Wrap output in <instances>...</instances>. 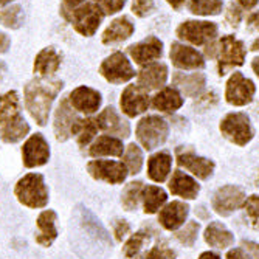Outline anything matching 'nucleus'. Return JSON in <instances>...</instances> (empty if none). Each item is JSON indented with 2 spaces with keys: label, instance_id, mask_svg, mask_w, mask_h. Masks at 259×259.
Masks as SVG:
<instances>
[{
  "label": "nucleus",
  "instance_id": "nucleus-52",
  "mask_svg": "<svg viewBox=\"0 0 259 259\" xmlns=\"http://www.w3.org/2000/svg\"><path fill=\"white\" fill-rule=\"evenodd\" d=\"M238 2H239L244 8L250 10V8H253V7L257 4V0H238Z\"/></svg>",
  "mask_w": 259,
  "mask_h": 259
},
{
  "label": "nucleus",
  "instance_id": "nucleus-50",
  "mask_svg": "<svg viewBox=\"0 0 259 259\" xmlns=\"http://www.w3.org/2000/svg\"><path fill=\"white\" fill-rule=\"evenodd\" d=\"M248 27L251 30H257L259 31V11L257 13H253L250 17H248Z\"/></svg>",
  "mask_w": 259,
  "mask_h": 259
},
{
  "label": "nucleus",
  "instance_id": "nucleus-46",
  "mask_svg": "<svg viewBox=\"0 0 259 259\" xmlns=\"http://www.w3.org/2000/svg\"><path fill=\"white\" fill-rule=\"evenodd\" d=\"M227 259H251V256L244 248H233L228 251Z\"/></svg>",
  "mask_w": 259,
  "mask_h": 259
},
{
  "label": "nucleus",
  "instance_id": "nucleus-43",
  "mask_svg": "<svg viewBox=\"0 0 259 259\" xmlns=\"http://www.w3.org/2000/svg\"><path fill=\"white\" fill-rule=\"evenodd\" d=\"M100 4L104 14H115L123 10V7L126 5V0H101Z\"/></svg>",
  "mask_w": 259,
  "mask_h": 259
},
{
  "label": "nucleus",
  "instance_id": "nucleus-20",
  "mask_svg": "<svg viewBox=\"0 0 259 259\" xmlns=\"http://www.w3.org/2000/svg\"><path fill=\"white\" fill-rule=\"evenodd\" d=\"M129 55L140 65L149 64L151 61H155V59L161 58L163 44H161L160 39L151 36V37H146L145 40H141V42L129 47Z\"/></svg>",
  "mask_w": 259,
  "mask_h": 259
},
{
  "label": "nucleus",
  "instance_id": "nucleus-47",
  "mask_svg": "<svg viewBox=\"0 0 259 259\" xmlns=\"http://www.w3.org/2000/svg\"><path fill=\"white\" fill-rule=\"evenodd\" d=\"M85 0H62V10H75L84 5Z\"/></svg>",
  "mask_w": 259,
  "mask_h": 259
},
{
  "label": "nucleus",
  "instance_id": "nucleus-41",
  "mask_svg": "<svg viewBox=\"0 0 259 259\" xmlns=\"http://www.w3.org/2000/svg\"><path fill=\"white\" fill-rule=\"evenodd\" d=\"M244 206H245L248 219L253 222V225L259 227V196H250L245 200Z\"/></svg>",
  "mask_w": 259,
  "mask_h": 259
},
{
  "label": "nucleus",
  "instance_id": "nucleus-9",
  "mask_svg": "<svg viewBox=\"0 0 259 259\" xmlns=\"http://www.w3.org/2000/svg\"><path fill=\"white\" fill-rule=\"evenodd\" d=\"M100 73L104 76L106 81L112 84H123L135 76L131 62L121 52H115L113 55L106 58L100 65Z\"/></svg>",
  "mask_w": 259,
  "mask_h": 259
},
{
  "label": "nucleus",
  "instance_id": "nucleus-10",
  "mask_svg": "<svg viewBox=\"0 0 259 259\" xmlns=\"http://www.w3.org/2000/svg\"><path fill=\"white\" fill-rule=\"evenodd\" d=\"M78 120H79V116H78L76 110L70 106L68 97L61 98V101L55 110V120H53V131H55L56 140L64 143V141H67L70 137H72L73 126L76 124Z\"/></svg>",
  "mask_w": 259,
  "mask_h": 259
},
{
  "label": "nucleus",
  "instance_id": "nucleus-19",
  "mask_svg": "<svg viewBox=\"0 0 259 259\" xmlns=\"http://www.w3.org/2000/svg\"><path fill=\"white\" fill-rule=\"evenodd\" d=\"M98 127L110 135H116L118 138H127L131 135V126L126 120H123L113 107H106L98 116H97Z\"/></svg>",
  "mask_w": 259,
  "mask_h": 259
},
{
  "label": "nucleus",
  "instance_id": "nucleus-26",
  "mask_svg": "<svg viewBox=\"0 0 259 259\" xmlns=\"http://www.w3.org/2000/svg\"><path fill=\"white\" fill-rule=\"evenodd\" d=\"M134 31H135L134 23L127 17L123 16L110 22V25L103 33L101 40L104 45H113V44H118V42L129 39L134 34Z\"/></svg>",
  "mask_w": 259,
  "mask_h": 259
},
{
  "label": "nucleus",
  "instance_id": "nucleus-16",
  "mask_svg": "<svg viewBox=\"0 0 259 259\" xmlns=\"http://www.w3.org/2000/svg\"><path fill=\"white\" fill-rule=\"evenodd\" d=\"M58 213L55 209H44L36 221V244L44 248H49L58 239Z\"/></svg>",
  "mask_w": 259,
  "mask_h": 259
},
{
  "label": "nucleus",
  "instance_id": "nucleus-36",
  "mask_svg": "<svg viewBox=\"0 0 259 259\" xmlns=\"http://www.w3.org/2000/svg\"><path fill=\"white\" fill-rule=\"evenodd\" d=\"M123 160H124V164L129 174L135 176L141 171V166H143V152H141V149L135 143H131L124 149Z\"/></svg>",
  "mask_w": 259,
  "mask_h": 259
},
{
  "label": "nucleus",
  "instance_id": "nucleus-45",
  "mask_svg": "<svg viewBox=\"0 0 259 259\" xmlns=\"http://www.w3.org/2000/svg\"><path fill=\"white\" fill-rule=\"evenodd\" d=\"M227 20L230 22V25H234L236 27L239 20H241V10L238 7L231 5L230 7V11H228V16H227Z\"/></svg>",
  "mask_w": 259,
  "mask_h": 259
},
{
  "label": "nucleus",
  "instance_id": "nucleus-3",
  "mask_svg": "<svg viewBox=\"0 0 259 259\" xmlns=\"http://www.w3.org/2000/svg\"><path fill=\"white\" fill-rule=\"evenodd\" d=\"M14 196L23 206L31 209H42L49 205L50 191L47 188L45 177L40 172H28L14 185Z\"/></svg>",
  "mask_w": 259,
  "mask_h": 259
},
{
  "label": "nucleus",
  "instance_id": "nucleus-48",
  "mask_svg": "<svg viewBox=\"0 0 259 259\" xmlns=\"http://www.w3.org/2000/svg\"><path fill=\"white\" fill-rule=\"evenodd\" d=\"M10 45H11V40L7 34L4 33H0V55L2 53H7L8 49H10Z\"/></svg>",
  "mask_w": 259,
  "mask_h": 259
},
{
  "label": "nucleus",
  "instance_id": "nucleus-38",
  "mask_svg": "<svg viewBox=\"0 0 259 259\" xmlns=\"http://www.w3.org/2000/svg\"><path fill=\"white\" fill-rule=\"evenodd\" d=\"M222 7V0H190V11L197 16L219 14Z\"/></svg>",
  "mask_w": 259,
  "mask_h": 259
},
{
  "label": "nucleus",
  "instance_id": "nucleus-5",
  "mask_svg": "<svg viewBox=\"0 0 259 259\" xmlns=\"http://www.w3.org/2000/svg\"><path fill=\"white\" fill-rule=\"evenodd\" d=\"M137 138L146 151L160 148L168 138L169 127L168 123L157 115H149L141 118L135 129Z\"/></svg>",
  "mask_w": 259,
  "mask_h": 259
},
{
  "label": "nucleus",
  "instance_id": "nucleus-35",
  "mask_svg": "<svg viewBox=\"0 0 259 259\" xmlns=\"http://www.w3.org/2000/svg\"><path fill=\"white\" fill-rule=\"evenodd\" d=\"M141 191H143V183L140 180L131 182L126 185V188L121 193V203L127 211H134L138 206V202L141 199Z\"/></svg>",
  "mask_w": 259,
  "mask_h": 259
},
{
  "label": "nucleus",
  "instance_id": "nucleus-15",
  "mask_svg": "<svg viewBox=\"0 0 259 259\" xmlns=\"http://www.w3.org/2000/svg\"><path fill=\"white\" fill-rule=\"evenodd\" d=\"M245 59L244 44L233 36H224L221 39L219 49V75H225L228 68L234 65H242Z\"/></svg>",
  "mask_w": 259,
  "mask_h": 259
},
{
  "label": "nucleus",
  "instance_id": "nucleus-44",
  "mask_svg": "<svg viewBox=\"0 0 259 259\" xmlns=\"http://www.w3.org/2000/svg\"><path fill=\"white\" fill-rule=\"evenodd\" d=\"M131 231V225L127 224V221H115L113 222V234H115V239L116 241H123Z\"/></svg>",
  "mask_w": 259,
  "mask_h": 259
},
{
  "label": "nucleus",
  "instance_id": "nucleus-11",
  "mask_svg": "<svg viewBox=\"0 0 259 259\" xmlns=\"http://www.w3.org/2000/svg\"><path fill=\"white\" fill-rule=\"evenodd\" d=\"M218 34V27L213 22H197L188 20L183 22L177 28V36L183 40H188L194 45H205L213 40Z\"/></svg>",
  "mask_w": 259,
  "mask_h": 259
},
{
  "label": "nucleus",
  "instance_id": "nucleus-32",
  "mask_svg": "<svg viewBox=\"0 0 259 259\" xmlns=\"http://www.w3.org/2000/svg\"><path fill=\"white\" fill-rule=\"evenodd\" d=\"M172 82L185 93V95L197 97L205 87V76L202 73H193V75L176 73L172 76Z\"/></svg>",
  "mask_w": 259,
  "mask_h": 259
},
{
  "label": "nucleus",
  "instance_id": "nucleus-39",
  "mask_svg": "<svg viewBox=\"0 0 259 259\" xmlns=\"http://www.w3.org/2000/svg\"><path fill=\"white\" fill-rule=\"evenodd\" d=\"M199 224L197 222H188L180 231H177L176 238L186 247H193L196 239H197V233H199Z\"/></svg>",
  "mask_w": 259,
  "mask_h": 259
},
{
  "label": "nucleus",
  "instance_id": "nucleus-7",
  "mask_svg": "<svg viewBox=\"0 0 259 259\" xmlns=\"http://www.w3.org/2000/svg\"><path fill=\"white\" fill-rule=\"evenodd\" d=\"M50 155L52 152L49 141L39 132L30 135L22 146V163L28 169L44 166V164L49 163Z\"/></svg>",
  "mask_w": 259,
  "mask_h": 259
},
{
  "label": "nucleus",
  "instance_id": "nucleus-2",
  "mask_svg": "<svg viewBox=\"0 0 259 259\" xmlns=\"http://www.w3.org/2000/svg\"><path fill=\"white\" fill-rule=\"evenodd\" d=\"M20 109V98L16 90L0 95V138L8 145L19 143L30 134V124Z\"/></svg>",
  "mask_w": 259,
  "mask_h": 259
},
{
  "label": "nucleus",
  "instance_id": "nucleus-12",
  "mask_svg": "<svg viewBox=\"0 0 259 259\" xmlns=\"http://www.w3.org/2000/svg\"><path fill=\"white\" fill-rule=\"evenodd\" d=\"M247 197L241 188L234 185H227L218 190L213 197V209L221 216H230L236 209L244 206Z\"/></svg>",
  "mask_w": 259,
  "mask_h": 259
},
{
  "label": "nucleus",
  "instance_id": "nucleus-23",
  "mask_svg": "<svg viewBox=\"0 0 259 259\" xmlns=\"http://www.w3.org/2000/svg\"><path fill=\"white\" fill-rule=\"evenodd\" d=\"M177 163L180 164V166H183L185 169L190 171L191 174H194L197 179H202V180L209 179L214 172V163L213 161L208 160V158H203V157H199L193 152L179 154Z\"/></svg>",
  "mask_w": 259,
  "mask_h": 259
},
{
  "label": "nucleus",
  "instance_id": "nucleus-21",
  "mask_svg": "<svg viewBox=\"0 0 259 259\" xmlns=\"http://www.w3.org/2000/svg\"><path fill=\"white\" fill-rule=\"evenodd\" d=\"M188 213H190V206H188L185 202H171L164 206L160 214H158V222L163 228H166L169 231L177 230L179 227H182L188 218Z\"/></svg>",
  "mask_w": 259,
  "mask_h": 259
},
{
  "label": "nucleus",
  "instance_id": "nucleus-57",
  "mask_svg": "<svg viewBox=\"0 0 259 259\" xmlns=\"http://www.w3.org/2000/svg\"><path fill=\"white\" fill-rule=\"evenodd\" d=\"M7 72V67H5V64L4 62H0V78H2V75Z\"/></svg>",
  "mask_w": 259,
  "mask_h": 259
},
{
  "label": "nucleus",
  "instance_id": "nucleus-42",
  "mask_svg": "<svg viewBox=\"0 0 259 259\" xmlns=\"http://www.w3.org/2000/svg\"><path fill=\"white\" fill-rule=\"evenodd\" d=\"M154 10V0H132V13L138 17H146Z\"/></svg>",
  "mask_w": 259,
  "mask_h": 259
},
{
  "label": "nucleus",
  "instance_id": "nucleus-58",
  "mask_svg": "<svg viewBox=\"0 0 259 259\" xmlns=\"http://www.w3.org/2000/svg\"><path fill=\"white\" fill-rule=\"evenodd\" d=\"M95 2H97V4H98V2H101V0H95Z\"/></svg>",
  "mask_w": 259,
  "mask_h": 259
},
{
  "label": "nucleus",
  "instance_id": "nucleus-34",
  "mask_svg": "<svg viewBox=\"0 0 259 259\" xmlns=\"http://www.w3.org/2000/svg\"><path fill=\"white\" fill-rule=\"evenodd\" d=\"M23 23V10L20 5H10L0 10V25L10 30H17Z\"/></svg>",
  "mask_w": 259,
  "mask_h": 259
},
{
  "label": "nucleus",
  "instance_id": "nucleus-56",
  "mask_svg": "<svg viewBox=\"0 0 259 259\" xmlns=\"http://www.w3.org/2000/svg\"><path fill=\"white\" fill-rule=\"evenodd\" d=\"M251 50H253V52H259V39H256V40L253 42V45H251Z\"/></svg>",
  "mask_w": 259,
  "mask_h": 259
},
{
  "label": "nucleus",
  "instance_id": "nucleus-4",
  "mask_svg": "<svg viewBox=\"0 0 259 259\" xmlns=\"http://www.w3.org/2000/svg\"><path fill=\"white\" fill-rule=\"evenodd\" d=\"M61 13L70 22V25L75 28V31L85 37H90L97 33L104 17V11L100 5H97V2L84 4L75 10H62Z\"/></svg>",
  "mask_w": 259,
  "mask_h": 259
},
{
  "label": "nucleus",
  "instance_id": "nucleus-49",
  "mask_svg": "<svg viewBox=\"0 0 259 259\" xmlns=\"http://www.w3.org/2000/svg\"><path fill=\"white\" fill-rule=\"evenodd\" d=\"M244 247H245V248L253 254V257H254V259H259V244L244 241Z\"/></svg>",
  "mask_w": 259,
  "mask_h": 259
},
{
  "label": "nucleus",
  "instance_id": "nucleus-18",
  "mask_svg": "<svg viewBox=\"0 0 259 259\" xmlns=\"http://www.w3.org/2000/svg\"><path fill=\"white\" fill-rule=\"evenodd\" d=\"M61 62L62 56L55 47H45L34 58L33 73L39 78H53L61 67Z\"/></svg>",
  "mask_w": 259,
  "mask_h": 259
},
{
  "label": "nucleus",
  "instance_id": "nucleus-14",
  "mask_svg": "<svg viewBox=\"0 0 259 259\" xmlns=\"http://www.w3.org/2000/svg\"><path fill=\"white\" fill-rule=\"evenodd\" d=\"M68 101L76 112L84 115H93L97 113L101 107L103 98L101 93L92 87L79 85L68 93Z\"/></svg>",
  "mask_w": 259,
  "mask_h": 259
},
{
  "label": "nucleus",
  "instance_id": "nucleus-55",
  "mask_svg": "<svg viewBox=\"0 0 259 259\" xmlns=\"http://www.w3.org/2000/svg\"><path fill=\"white\" fill-rule=\"evenodd\" d=\"M11 2H14V0H0V8H4V7H8Z\"/></svg>",
  "mask_w": 259,
  "mask_h": 259
},
{
  "label": "nucleus",
  "instance_id": "nucleus-30",
  "mask_svg": "<svg viewBox=\"0 0 259 259\" xmlns=\"http://www.w3.org/2000/svg\"><path fill=\"white\" fill-rule=\"evenodd\" d=\"M98 123L95 118H79L76 121V124L73 126V131H72V135H75L76 138V143L81 149L90 146V143L93 140H95L97 134H98Z\"/></svg>",
  "mask_w": 259,
  "mask_h": 259
},
{
  "label": "nucleus",
  "instance_id": "nucleus-33",
  "mask_svg": "<svg viewBox=\"0 0 259 259\" xmlns=\"http://www.w3.org/2000/svg\"><path fill=\"white\" fill-rule=\"evenodd\" d=\"M168 196L164 193L160 186H154V185H148L143 188L141 191V200H143V206H145V213L146 214H154L164 205Z\"/></svg>",
  "mask_w": 259,
  "mask_h": 259
},
{
  "label": "nucleus",
  "instance_id": "nucleus-51",
  "mask_svg": "<svg viewBox=\"0 0 259 259\" xmlns=\"http://www.w3.org/2000/svg\"><path fill=\"white\" fill-rule=\"evenodd\" d=\"M199 259H221V256L213 251H205L199 256Z\"/></svg>",
  "mask_w": 259,
  "mask_h": 259
},
{
  "label": "nucleus",
  "instance_id": "nucleus-13",
  "mask_svg": "<svg viewBox=\"0 0 259 259\" xmlns=\"http://www.w3.org/2000/svg\"><path fill=\"white\" fill-rule=\"evenodd\" d=\"M256 87L253 81L247 79L242 73H233L227 82L225 98L233 106H247L254 97Z\"/></svg>",
  "mask_w": 259,
  "mask_h": 259
},
{
  "label": "nucleus",
  "instance_id": "nucleus-31",
  "mask_svg": "<svg viewBox=\"0 0 259 259\" xmlns=\"http://www.w3.org/2000/svg\"><path fill=\"white\" fill-rule=\"evenodd\" d=\"M152 106H154L157 110L171 113V112L179 110V109L183 106V98L180 97V93H179L176 89L166 87V89H163L161 92H158L157 95L154 97Z\"/></svg>",
  "mask_w": 259,
  "mask_h": 259
},
{
  "label": "nucleus",
  "instance_id": "nucleus-37",
  "mask_svg": "<svg viewBox=\"0 0 259 259\" xmlns=\"http://www.w3.org/2000/svg\"><path fill=\"white\" fill-rule=\"evenodd\" d=\"M149 234L140 231V233H135L132 236L126 241L124 247H123V253L127 259H134L140 254V251L143 250V247L148 245L149 242Z\"/></svg>",
  "mask_w": 259,
  "mask_h": 259
},
{
  "label": "nucleus",
  "instance_id": "nucleus-17",
  "mask_svg": "<svg viewBox=\"0 0 259 259\" xmlns=\"http://www.w3.org/2000/svg\"><path fill=\"white\" fill-rule=\"evenodd\" d=\"M121 110L123 113H126L131 118H135L140 113H143L148 110L149 107V97H148V92L143 90L141 87L132 84L127 85L123 93H121Z\"/></svg>",
  "mask_w": 259,
  "mask_h": 259
},
{
  "label": "nucleus",
  "instance_id": "nucleus-28",
  "mask_svg": "<svg viewBox=\"0 0 259 259\" xmlns=\"http://www.w3.org/2000/svg\"><path fill=\"white\" fill-rule=\"evenodd\" d=\"M172 166V157L169 152H157L148 161V176L154 182H164L168 179Z\"/></svg>",
  "mask_w": 259,
  "mask_h": 259
},
{
  "label": "nucleus",
  "instance_id": "nucleus-22",
  "mask_svg": "<svg viewBox=\"0 0 259 259\" xmlns=\"http://www.w3.org/2000/svg\"><path fill=\"white\" fill-rule=\"evenodd\" d=\"M124 145L121 138L113 135L98 137L89 148V155L93 158L98 157H121L124 154Z\"/></svg>",
  "mask_w": 259,
  "mask_h": 259
},
{
  "label": "nucleus",
  "instance_id": "nucleus-24",
  "mask_svg": "<svg viewBox=\"0 0 259 259\" xmlns=\"http://www.w3.org/2000/svg\"><path fill=\"white\" fill-rule=\"evenodd\" d=\"M168 79V68L164 64H149L148 67H143V70L138 73L137 85L143 90H155L164 85Z\"/></svg>",
  "mask_w": 259,
  "mask_h": 259
},
{
  "label": "nucleus",
  "instance_id": "nucleus-1",
  "mask_svg": "<svg viewBox=\"0 0 259 259\" xmlns=\"http://www.w3.org/2000/svg\"><path fill=\"white\" fill-rule=\"evenodd\" d=\"M64 87L61 79L55 78H33L23 87V104L37 126L49 123L52 106Z\"/></svg>",
  "mask_w": 259,
  "mask_h": 259
},
{
  "label": "nucleus",
  "instance_id": "nucleus-54",
  "mask_svg": "<svg viewBox=\"0 0 259 259\" xmlns=\"http://www.w3.org/2000/svg\"><path fill=\"white\" fill-rule=\"evenodd\" d=\"M251 67H253L254 73H256V75H257V78H259V58H254V59H253V62H251Z\"/></svg>",
  "mask_w": 259,
  "mask_h": 259
},
{
  "label": "nucleus",
  "instance_id": "nucleus-27",
  "mask_svg": "<svg viewBox=\"0 0 259 259\" xmlns=\"http://www.w3.org/2000/svg\"><path fill=\"white\" fill-rule=\"evenodd\" d=\"M169 190L172 194L180 196L183 199H196L200 191V186L193 177L182 171H176L169 182Z\"/></svg>",
  "mask_w": 259,
  "mask_h": 259
},
{
  "label": "nucleus",
  "instance_id": "nucleus-6",
  "mask_svg": "<svg viewBox=\"0 0 259 259\" xmlns=\"http://www.w3.org/2000/svg\"><path fill=\"white\" fill-rule=\"evenodd\" d=\"M221 132L225 135V138H228L230 141L239 146H245L248 141H251L254 135L250 118L241 112L228 113L221 121Z\"/></svg>",
  "mask_w": 259,
  "mask_h": 259
},
{
  "label": "nucleus",
  "instance_id": "nucleus-8",
  "mask_svg": "<svg viewBox=\"0 0 259 259\" xmlns=\"http://www.w3.org/2000/svg\"><path fill=\"white\" fill-rule=\"evenodd\" d=\"M87 171L95 180L110 185L123 183L129 174L126 164L115 160H92L87 163Z\"/></svg>",
  "mask_w": 259,
  "mask_h": 259
},
{
  "label": "nucleus",
  "instance_id": "nucleus-25",
  "mask_svg": "<svg viewBox=\"0 0 259 259\" xmlns=\"http://www.w3.org/2000/svg\"><path fill=\"white\" fill-rule=\"evenodd\" d=\"M169 56L172 64L179 68L191 70V68H202L205 65V61L199 52L182 44H172Z\"/></svg>",
  "mask_w": 259,
  "mask_h": 259
},
{
  "label": "nucleus",
  "instance_id": "nucleus-29",
  "mask_svg": "<svg viewBox=\"0 0 259 259\" xmlns=\"http://www.w3.org/2000/svg\"><path fill=\"white\" fill-rule=\"evenodd\" d=\"M205 241L209 247L214 248H227L233 245L234 236L230 230H227L221 222H211L205 230Z\"/></svg>",
  "mask_w": 259,
  "mask_h": 259
},
{
  "label": "nucleus",
  "instance_id": "nucleus-40",
  "mask_svg": "<svg viewBox=\"0 0 259 259\" xmlns=\"http://www.w3.org/2000/svg\"><path fill=\"white\" fill-rule=\"evenodd\" d=\"M143 259H176V251L168 248L164 244H157L143 256Z\"/></svg>",
  "mask_w": 259,
  "mask_h": 259
},
{
  "label": "nucleus",
  "instance_id": "nucleus-53",
  "mask_svg": "<svg viewBox=\"0 0 259 259\" xmlns=\"http://www.w3.org/2000/svg\"><path fill=\"white\" fill-rule=\"evenodd\" d=\"M166 2L172 7V8H176V10H179L182 5H183V2L185 0H166Z\"/></svg>",
  "mask_w": 259,
  "mask_h": 259
}]
</instances>
